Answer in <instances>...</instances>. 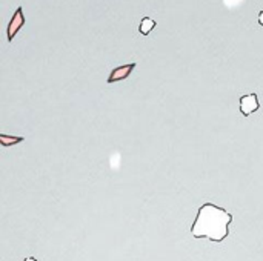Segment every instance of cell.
<instances>
[{
	"label": "cell",
	"mask_w": 263,
	"mask_h": 261,
	"mask_svg": "<svg viewBox=\"0 0 263 261\" xmlns=\"http://www.w3.org/2000/svg\"><path fill=\"white\" fill-rule=\"evenodd\" d=\"M231 222L233 215L223 208H219L213 203H205L197 212L191 234L194 238H210L211 242L222 243L228 237Z\"/></svg>",
	"instance_id": "6da1fadb"
},
{
	"label": "cell",
	"mask_w": 263,
	"mask_h": 261,
	"mask_svg": "<svg viewBox=\"0 0 263 261\" xmlns=\"http://www.w3.org/2000/svg\"><path fill=\"white\" fill-rule=\"evenodd\" d=\"M25 25V15H23V9L22 6H18L15 9V12L12 14L8 28H6V35H8V42H12V38L15 37V34L20 31V28Z\"/></svg>",
	"instance_id": "7a4b0ae2"
},
{
	"label": "cell",
	"mask_w": 263,
	"mask_h": 261,
	"mask_svg": "<svg viewBox=\"0 0 263 261\" xmlns=\"http://www.w3.org/2000/svg\"><path fill=\"white\" fill-rule=\"evenodd\" d=\"M136 69V63H128V65H122V66H117L111 71L109 77H108V83H116V82H120V80H125L131 75V72Z\"/></svg>",
	"instance_id": "3957f363"
},
{
	"label": "cell",
	"mask_w": 263,
	"mask_h": 261,
	"mask_svg": "<svg viewBox=\"0 0 263 261\" xmlns=\"http://www.w3.org/2000/svg\"><path fill=\"white\" fill-rule=\"evenodd\" d=\"M259 97L256 94H250V95H243L240 98V111L243 115H251L253 112H256L259 109Z\"/></svg>",
	"instance_id": "277c9868"
},
{
	"label": "cell",
	"mask_w": 263,
	"mask_h": 261,
	"mask_svg": "<svg viewBox=\"0 0 263 261\" xmlns=\"http://www.w3.org/2000/svg\"><path fill=\"white\" fill-rule=\"evenodd\" d=\"M156 20H153V18H149V17H145V18H142V23H140V26H139V31H140V34H143V35H148L154 28H156Z\"/></svg>",
	"instance_id": "5b68a950"
},
{
	"label": "cell",
	"mask_w": 263,
	"mask_h": 261,
	"mask_svg": "<svg viewBox=\"0 0 263 261\" xmlns=\"http://www.w3.org/2000/svg\"><path fill=\"white\" fill-rule=\"evenodd\" d=\"M0 142H2V145L3 146H12V145H15V143H20V142H23V137H9V135H0Z\"/></svg>",
	"instance_id": "8992f818"
},
{
	"label": "cell",
	"mask_w": 263,
	"mask_h": 261,
	"mask_svg": "<svg viewBox=\"0 0 263 261\" xmlns=\"http://www.w3.org/2000/svg\"><path fill=\"white\" fill-rule=\"evenodd\" d=\"M259 23L263 26V11L262 12H259Z\"/></svg>",
	"instance_id": "52a82bcc"
},
{
	"label": "cell",
	"mask_w": 263,
	"mask_h": 261,
	"mask_svg": "<svg viewBox=\"0 0 263 261\" xmlns=\"http://www.w3.org/2000/svg\"><path fill=\"white\" fill-rule=\"evenodd\" d=\"M25 261H37V260H35L34 257H29V258H26V260H25Z\"/></svg>",
	"instance_id": "ba28073f"
}]
</instances>
